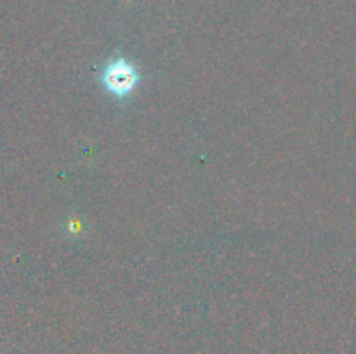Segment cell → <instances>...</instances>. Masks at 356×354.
I'll list each match as a JSON object with an SVG mask.
<instances>
[{"label":"cell","instance_id":"1","mask_svg":"<svg viewBox=\"0 0 356 354\" xmlns=\"http://www.w3.org/2000/svg\"><path fill=\"white\" fill-rule=\"evenodd\" d=\"M141 73L139 69L127 61L125 58H115L101 69L99 82L103 83L104 89L115 96L117 99H125L131 96L139 85Z\"/></svg>","mask_w":356,"mask_h":354}]
</instances>
